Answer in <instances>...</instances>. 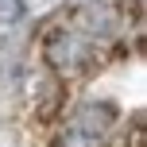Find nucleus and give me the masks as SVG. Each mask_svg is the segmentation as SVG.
<instances>
[{"mask_svg":"<svg viewBox=\"0 0 147 147\" xmlns=\"http://www.w3.org/2000/svg\"><path fill=\"white\" fill-rule=\"evenodd\" d=\"M66 124L74 128V132H81L85 140L105 143V136H109L112 124H116V109H112L109 101H85V105H78V109L70 112Z\"/></svg>","mask_w":147,"mask_h":147,"instance_id":"obj_3","label":"nucleus"},{"mask_svg":"<svg viewBox=\"0 0 147 147\" xmlns=\"http://www.w3.org/2000/svg\"><path fill=\"white\" fill-rule=\"evenodd\" d=\"M54 147H101V143L85 140V136H81V132H74L70 124H62V132L54 136Z\"/></svg>","mask_w":147,"mask_h":147,"instance_id":"obj_4","label":"nucleus"},{"mask_svg":"<svg viewBox=\"0 0 147 147\" xmlns=\"http://www.w3.org/2000/svg\"><path fill=\"white\" fill-rule=\"evenodd\" d=\"M105 51H109V47L93 43L89 35H81V31L70 27V23L51 27L47 39H43V58H47V66H51L54 74H62V78H78V74H85L89 66H97V62L105 58Z\"/></svg>","mask_w":147,"mask_h":147,"instance_id":"obj_1","label":"nucleus"},{"mask_svg":"<svg viewBox=\"0 0 147 147\" xmlns=\"http://www.w3.org/2000/svg\"><path fill=\"white\" fill-rule=\"evenodd\" d=\"M70 27H78L81 35H89L93 43L101 47H112L120 35L128 31V12L120 4H81L70 12Z\"/></svg>","mask_w":147,"mask_h":147,"instance_id":"obj_2","label":"nucleus"},{"mask_svg":"<svg viewBox=\"0 0 147 147\" xmlns=\"http://www.w3.org/2000/svg\"><path fill=\"white\" fill-rule=\"evenodd\" d=\"M20 12H23V0H0V16H8V20H16Z\"/></svg>","mask_w":147,"mask_h":147,"instance_id":"obj_5","label":"nucleus"}]
</instances>
